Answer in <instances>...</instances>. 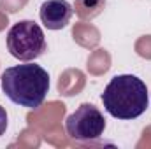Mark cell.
Instances as JSON below:
<instances>
[{
  "label": "cell",
  "mask_w": 151,
  "mask_h": 149,
  "mask_svg": "<svg viewBox=\"0 0 151 149\" xmlns=\"http://www.w3.org/2000/svg\"><path fill=\"white\" fill-rule=\"evenodd\" d=\"M0 84L12 104L25 109H39L49 91V74L40 65L25 62L23 65L5 69Z\"/></svg>",
  "instance_id": "1"
},
{
  "label": "cell",
  "mask_w": 151,
  "mask_h": 149,
  "mask_svg": "<svg viewBox=\"0 0 151 149\" xmlns=\"http://www.w3.org/2000/svg\"><path fill=\"white\" fill-rule=\"evenodd\" d=\"M102 104L116 119H135L146 112L150 104L146 82L132 74L114 75L104 88Z\"/></svg>",
  "instance_id": "2"
},
{
  "label": "cell",
  "mask_w": 151,
  "mask_h": 149,
  "mask_svg": "<svg viewBox=\"0 0 151 149\" xmlns=\"http://www.w3.org/2000/svg\"><path fill=\"white\" fill-rule=\"evenodd\" d=\"M7 49L11 56L19 62H34L40 58L47 49L42 28L30 19L14 23L7 32Z\"/></svg>",
  "instance_id": "3"
},
{
  "label": "cell",
  "mask_w": 151,
  "mask_h": 149,
  "mask_svg": "<svg viewBox=\"0 0 151 149\" xmlns=\"http://www.w3.org/2000/svg\"><path fill=\"white\" fill-rule=\"evenodd\" d=\"M67 135L79 142H93L104 135L106 117L93 104H83L65 119Z\"/></svg>",
  "instance_id": "4"
},
{
  "label": "cell",
  "mask_w": 151,
  "mask_h": 149,
  "mask_svg": "<svg viewBox=\"0 0 151 149\" xmlns=\"http://www.w3.org/2000/svg\"><path fill=\"white\" fill-rule=\"evenodd\" d=\"M74 14V5L67 0H46L40 5L39 16L47 30H62L65 28Z\"/></svg>",
  "instance_id": "5"
},
{
  "label": "cell",
  "mask_w": 151,
  "mask_h": 149,
  "mask_svg": "<svg viewBox=\"0 0 151 149\" xmlns=\"http://www.w3.org/2000/svg\"><path fill=\"white\" fill-rule=\"evenodd\" d=\"M7 121H9V117H7V112L5 109L0 105V137L5 133V130H7Z\"/></svg>",
  "instance_id": "6"
}]
</instances>
